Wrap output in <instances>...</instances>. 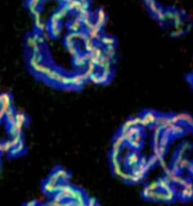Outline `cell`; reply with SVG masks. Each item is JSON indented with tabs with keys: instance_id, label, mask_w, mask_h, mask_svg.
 Segmentation results:
<instances>
[{
	"instance_id": "cell-1",
	"label": "cell",
	"mask_w": 193,
	"mask_h": 206,
	"mask_svg": "<svg viewBox=\"0 0 193 206\" xmlns=\"http://www.w3.org/2000/svg\"><path fill=\"white\" fill-rule=\"evenodd\" d=\"M100 41L103 43V45L107 46V48H113V45L115 43V39L111 36H107V35L101 36Z\"/></svg>"
}]
</instances>
